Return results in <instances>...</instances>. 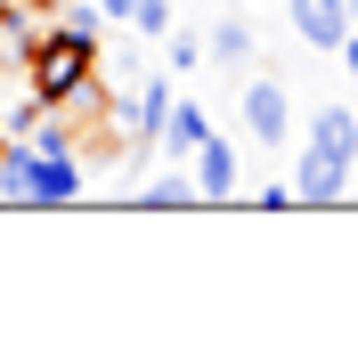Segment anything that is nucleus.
Masks as SVG:
<instances>
[{"instance_id":"nucleus-1","label":"nucleus","mask_w":358,"mask_h":358,"mask_svg":"<svg viewBox=\"0 0 358 358\" xmlns=\"http://www.w3.org/2000/svg\"><path fill=\"white\" fill-rule=\"evenodd\" d=\"M17 73L49 114H73L82 98H98L106 57H98V8H57L41 24V41H17Z\"/></svg>"},{"instance_id":"nucleus-2","label":"nucleus","mask_w":358,"mask_h":358,"mask_svg":"<svg viewBox=\"0 0 358 358\" xmlns=\"http://www.w3.org/2000/svg\"><path fill=\"white\" fill-rule=\"evenodd\" d=\"M90 187V163L73 155V147H33V138H17L8 155H0V196L8 203H82Z\"/></svg>"},{"instance_id":"nucleus-3","label":"nucleus","mask_w":358,"mask_h":358,"mask_svg":"<svg viewBox=\"0 0 358 358\" xmlns=\"http://www.w3.org/2000/svg\"><path fill=\"white\" fill-rule=\"evenodd\" d=\"M350 155H326V147H310L301 138V163H293V203H342L350 196Z\"/></svg>"},{"instance_id":"nucleus-4","label":"nucleus","mask_w":358,"mask_h":358,"mask_svg":"<svg viewBox=\"0 0 358 358\" xmlns=\"http://www.w3.org/2000/svg\"><path fill=\"white\" fill-rule=\"evenodd\" d=\"M245 138H261V147L293 138V98L277 82H245Z\"/></svg>"},{"instance_id":"nucleus-5","label":"nucleus","mask_w":358,"mask_h":358,"mask_svg":"<svg viewBox=\"0 0 358 358\" xmlns=\"http://www.w3.org/2000/svg\"><path fill=\"white\" fill-rule=\"evenodd\" d=\"M187 179H196V196H203V203H228V196H236V147L212 131L196 155H187Z\"/></svg>"},{"instance_id":"nucleus-6","label":"nucleus","mask_w":358,"mask_h":358,"mask_svg":"<svg viewBox=\"0 0 358 358\" xmlns=\"http://www.w3.org/2000/svg\"><path fill=\"white\" fill-rule=\"evenodd\" d=\"M293 41L301 49H342L350 41V8L342 0H293Z\"/></svg>"},{"instance_id":"nucleus-7","label":"nucleus","mask_w":358,"mask_h":358,"mask_svg":"<svg viewBox=\"0 0 358 358\" xmlns=\"http://www.w3.org/2000/svg\"><path fill=\"white\" fill-rule=\"evenodd\" d=\"M203 138H212V122H203V106H196V98H171V114H163L155 147H163V155H171V163H187V155H196V147H203Z\"/></svg>"},{"instance_id":"nucleus-8","label":"nucleus","mask_w":358,"mask_h":358,"mask_svg":"<svg viewBox=\"0 0 358 358\" xmlns=\"http://www.w3.org/2000/svg\"><path fill=\"white\" fill-rule=\"evenodd\" d=\"M301 138H310V147H326V155H350V163H358V106H310Z\"/></svg>"},{"instance_id":"nucleus-9","label":"nucleus","mask_w":358,"mask_h":358,"mask_svg":"<svg viewBox=\"0 0 358 358\" xmlns=\"http://www.w3.org/2000/svg\"><path fill=\"white\" fill-rule=\"evenodd\" d=\"M203 57H212V66H228V73H236V66H245V57H252V24H245V17H220V24H212V33H203Z\"/></svg>"},{"instance_id":"nucleus-10","label":"nucleus","mask_w":358,"mask_h":358,"mask_svg":"<svg viewBox=\"0 0 358 358\" xmlns=\"http://www.w3.org/2000/svg\"><path fill=\"white\" fill-rule=\"evenodd\" d=\"M163 114H171V82H147L131 106H122V122H131L138 138H155V131H163Z\"/></svg>"},{"instance_id":"nucleus-11","label":"nucleus","mask_w":358,"mask_h":358,"mask_svg":"<svg viewBox=\"0 0 358 358\" xmlns=\"http://www.w3.org/2000/svg\"><path fill=\"white\" fill-rule=\"evenodd\" d=\"M49 17H57V0H0V24L8 33H41Z\"/></svg>"},{"instance_id":"nucleus-12","label":"nucleus","mask_w":358,"mask_h":358,"mask_svg":"<svg viewBox=\"0 0 358 358\" xmlns=\"http://www.w3.org/2000/svg\"><path fill=\"white\" fill-rule=\"evenodd\" d=\"M138 203H155V212H163V203H196V179H147V196H138Z\"/></svg>"},{"instance_id":"nucleus-13","label":"nucleus","mask_w":358,"mask_h":358,"mask_svg":"<svg viewBox=\"0 0 358 358\" xmlns=\"http://www.w3.org/2000/svg\"><path fill=\"white\" fill-rule=\"evenodd\" d=\"M138 33H147V41H163V33H171V0H138Z\"/></svg>"},{"instance_id":"nucleus-14","label":"nucleus","mask_w":358,"mask_h":358,"mask_svg":"<svg viewBox=\"0 0 358 358\" xmlns=\"http://www.w3.org/2000/svg\"><path fill=\"white\" fill-rule=\"evenodd\" d=\"M163 41H171V73H187V66L203 57V49H196V33H163Z\"/></svg>"},{"instance_id":"nucleus-15","label":"nucleus","mask_w":358,"mask_h":358,"mask_svg":"<svg viewBox=\"0 0 358 358\" xmlns=\"http://www.w3.org/2000/svg\"><path fill=\"white\" fill-rule=\"evenodd\" d=\"M98 17H106V24H131V17H138V0H98Z\"/></svg>"},{"instance_id":"nucleus-16","label":"nucleus","mask_w":358,"mask_h":358,"mask_svg":"<svg viewBox=\"0 0 358 358\" xmlns=\"http://www.w3.org/2000/svg\"><path fill=\"white\" fill-rule=\"evenodd\" d=\"M334 57H342V66H350V82H358V33H350V41L334 49Z\"/></svg>"},{"instance_id":"nucleus-17","label":"nucleus","mask_w":358,"mask_h":358,"mask_svg":"<svg viewBox=\"0 0 358 358\" xmlns=\"http://www.w3.org/2000/svg\"><path fill=\"white\" fill-rule=\"evenodd\" d=\"M342 8H350V33H358V0H342Z\"/></svg>"},{"instance_id":"nucleus-18","label":"nucleus","mask_w":358,"mask_h":358,"mask_svg":"<svg viewBox=\"0 0 358 358\" xmlns=\"http://www.w3.org/2000/svg\"><path fill=\"white\" fill-rule=\"evenodd\" d=\"M0 155H8V131H0Z\"/></svg>"}]
</instances>
